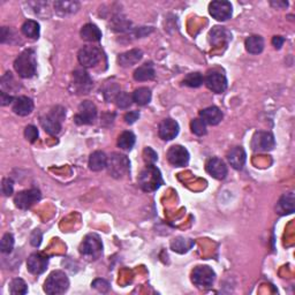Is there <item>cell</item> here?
<instances>
[{
    "label": "cell",
    "mask_w": 295,
    "mask_h": 295,
    "mask_svg": "<svg viewBox=\"0 0 295 295\" xmlns=\"http://www.w3.org/2000/svg\"><path fill=\"white\" fill-rule=\"evenodd\" d=\"M132 96H133V102H135L137 105H141V106L149 104L151 101V91L149 88H145V87H142V88H139V89H136Z\"/></svg>",
    "instance_id": "obj_31"
},
{
    "label": "cell",
    "mask_w": 295,
    "mask_h": 295,
    "mask_svg": "<svg viewBox=\"0 0 295 295\" xmlns=\"http://www.w3.org/2000/svg\"><path fill=\"white\" fill-rule=\"evenodd\" d=\"M25 136L27 141H29L30 143H34V142H36L38 139V129L33 125L27 126L25 129Z\"/></svg>",
    "instance_id": "obj_40"
},
{
    "label": "cell",
    "mask_w": 295,
    "mask_h": 295,
    "mask_svg": "<svg viewBox=\"0 0 295 295\" xmlns=\"http://www.w3.org/2000/svg\"><path fill=\"white\" fill-rule=\"evenodd\" d=\"M210 43L213 45L220 44L223 42H228L231 38V34L226 30L224 27H214L209 34Z\"/></svg>",
    "instance_id": "obj_28"
},
{
    "label": "cell",
    "mask_w": 295,
    "mask_h": 295,
    "mask_svg": "<svg viewBox=\"0 0 295 295\" xmlns=\"http://www.w3.org/2000/svg\"><path fill=\"white\" fill-rule=\"evenodd\" d=\"M206 172L217 180H223L227 175V166L220 158L212 157L206 162Z\"/></svg>",
    "instance_id": "obj_18"
},
{
    "label": "cell",
    "mask_w": 295,
    "mask_h": 295,
    "mask_svg": "<svg viewBox=\"0 0 295 295\" xmlns=\"http://www.w3.org/2000/svg\"><path fill=\"white\" fill-rule=\"evenodd\" d=\"M139 185L147 193L156 191L163 185L162 173L156 166L148 165L139 175Z\"/></svg>",
    "instance_id": "obj_3"
},
{
    "label": "cell",
    "mask_w": 295,
    "mask_h": 295,
    "mask_svg": "<svg viewBox=\"0 0 295 295\" xmlns=\"http://www.w3.org/2000/svg\"><path fill=\"white\" fill-rule=\"evenodd\" d=\"M80 9V4L78 2H56L55 10L61 17L65 15H71L73 13L78 12Z\"/></svg>",
    "instance_id": "obj_27"
},
{
    "label": "cell",
    "mask_w": 295,
    "mask_h": 295,
    "mask_svg": "<svg viewBox=\"0 0 295 295\" xmlns=\"http://www.w3.org/2000/svg\"><path fill=\"white\" fill-rule=\"evenodd\" d=\"M294 194L287 193L282 195L280 201L278 203V210L281 214L286 213H293L294 212Z\"/></svg>",
    "instance_id": "obj_30"
},
{
    "label": "cell",
    "mask_w": 295,
    "mask_h": 295,
    "mask_svg": "<svg viewBox=\"0 0 295 295\" xmlns=\"http://www.w3.org/2000/svg\"><path fill=\"white\" fill-rule=\"evenodd\" d=\"M106 167L109 173L112 175L113 178L120 179L122 177H125L129 172L130 163L129 159L125 155L114 152V154H112V156L107 159Z\"/></svg>",
    "instance_id": "obj_6"
},
{
    "label": "cell",
    "mask_w": 295,
    "mask_h": 295,
    "mask_svg": "<svg viewBox=\"0 0 295 295\" xmlns=\"http://www.w3.org/2000/svg\"><path fill=\"white\" fill-rule=\"evenodd\" d=\"M203 82H204V79H203L201 73H190V74L187 75L185 80H183V83L190 88L201 87Z\"/></svg>",
    "instance_id": "obj_35"
},
{
    "label": "cell",
    "mask_w": 295,
    "mask_h": 295,
    "mask_svg": "<svg viewBox=\"0 0 295 295\" xmlns=\"http://www.w3.org/2000/svg\"><path fill=\"white\" fill-rule=\"evenodd\" d=\"M101 51L96 47H84L79 51L78 59L83 67L90 68L96 66L101 60Z\"/></svg>",
    "instance_id": "obj_14"
},
{
    "label": "cell",
    "mask_w": 295,
    "mask_h": 295,
    "mask_svg": "<svg viewBox=\"0 0 295 295\" xmlns=\"http://www.w3.org/2000/svg\"><path fill=\"white\" fill-rule=\"evenodd\" d=\"M190 128H191V132L197 136H203L206 134V124L202 120L201 118L191 120Z\"/></svg>",
    "instance_id": "obj_37"
},
{
    "label": "cell",
    "mask_w": 295,
    "mask_h": 295,
    "mask_svg": "<svg viewBox=\"0 0 295 295\" xmlns=\"http://www.w3.org/2000/svg\"><path fill=\"white\" fill-rule=\"evenodd\" d=\"M216 279V273L211 267L206 265L196 266L191 273V281L196 285L198 288H210Z\"/></svg>",
    "instance_id": "obj_7"
},
{
    "label": "cell",
    "mask_w": 295,
    "mask_h": 295,
    "mask_svg": "<svg viewBox=\"0 0 295 295\" xmlns=\"http://www.w3.org/2000/svg\"><path fill=\"white\" fill-rule=\"evenodd\" d=\"M244 45H246V50L249 53H251V55H258L264 49V40L263 37L258 35H252L247 38L246 42H244Z\"/></svg>",
    "instance_id": "obj_29"
},
{
    "label": "cell",
    "mask_w": 295,
    "mask_h": 295,
    "mask_svg": "<svg viewBox=\"0 0 295 295\" xmlns=\"http://www.w3.org/2000/svg\"><path fill=\"white\" fill-rule=\"evenodd\" d=\"M81 38L87 42H99L102 40V32L97 26L93 24H88L82 27Z\"/></svg>",
    "instance_id": "obj_25"
},
{
    "label": "cell",
    "mask_w": 295,
    "mask_h": 295,
    "mask_svg": "<svg viewBox=\"0 0 295 295\" xmlns=\"http://www.w3.org/2000/svg\"><path fill=\"white\" fill-rule=\"evenodd\" d=\"M205 84L213 93L221 94L227 88V79L219 72H210L205 78Z\"/></svg>",
    "instance_id": "obj_16"
},
{
    "label": "cell",
    "mask_w": 295,
    "mask_h": 295,
    "mask_svg": "<svg viewBox=\"0 0 295 295\" xmlns=\"http://www.w3.org/2000/svg\"><path fill=\"white\" fill-rule=\"evenodd\" d=\"M167 159L171 165L175 167H183L189 162V152L182 145H173L167 152Z\"/></svg>",
    "instance_id": "obj_13"
},
{
    "label": "cell",
    "mask_w": 295,
    "mask_h": 295,
    "mask_svg": "<svg viewBox=\"0 0 295 295\" xmlns=\"http://www.w3.org/2000/svg\"><path fill=\"white\" fill-rule=\"evenodd\" d=\"M200 117L205 124L216 126L223 120V112L217 106H210L201 111Z\"/></svg>",
    "instance_id": "obj_20"
},
{
    "label": "cell",
    "mask_w": 295,
    "mask_h": 295,
    "mask_svg": "<svg viewBox=\"0 0 295 295\" xmlns=\"http://www.w3.org/2000/svg\"><path fill=\"white\" fill-rule=\"evenodd\" d=\"M41 197H42L41 191L36 188H33V189L24 190L21 191V193H19L17 196L14 197V203L19 209L28 210L29 208H32L35 203L40 201Z\"/></svg>",
    "instance_id": "obj_10"
},
{
    "label": "cell",
    "mask_w": 295,
    "mask_h": 295,
    "mask_svg": "<svg viewBox=\"0 0 295 295\" xmlns=\"http://www.w3.org/2000/svg\"><path fill=\"white\" fill-rule=\"evenodd\" d=\"M72 86L76 94L84 95L89 93L91 88H93V80L86 71L80 68V70H76L73 73Z\"/></svg>",
    "instance_id": "obj_9"
},
{
    "label": "cell",
    "mask_w": 295,
    "mask_h": 295,
    "mask_svg": "<svg viewBox=\"0 0 295 295\" xmlns=\"http://www.w3.org/2000/svg\"><path fill=\"white\" fill-rule=\"evenodd\" d=\"M14 248V236L11 233H6L0 242V249L3 254H11Z\"/></svg>",
    "instance_id": "obj_36"
},
{
    "label": "cell",
    "mask_w": 295,
    "mask_h": 295,
    "mask_svg": "<svg viewBox=\"0 0 295 295\" xmlns=\"http://www.w3.org/2000/svg\"><path fill=\"white\" fill-rule=\"evenodd\" d=\"M114 101L117 103V106L120 107V109H128L132 105L133 96L128 93H119Z\"/></svg>",
    "instance_id": "obj_38"
},
{
    "label": "cell",
    "mask_w": 295,
    "mask_h": 295,
    "mask_svg": "<svg viewBox=\"0 0 295 295\" xmlns=\"http://www.w3.org/2000/svg\"><path fill=\"white\" fill-rule=\"evenodd\" d=\"M120 93V88H119L118 84L111 83L110 86H107L104 90V97L107 102L113 101V99L117 98L118 94Z\"/></svg>",
    "instance_id": "obj_39"
},
{
    "label": "cell",
    "mask_w": 295,
    "mask_h": 295,
    "mask_svg": "<svg viewBox=\"0 0 295 295\" xmlns=\"http://www.w3.org/2000/svg\"><path fill=\"white\" fill-rule=\"evenodd\" d=\"M40 25L34 20L26 21L24 26H22V33H24V35L28 38H32V40H37L40 37Z\"/></svg>",
    "instance_id": "obj_32"
},
{
    "label": "cell",
    "mask_w": 295,
    "mask_h": 295,
    "mask_svg": "<svg viewBox=\"0 0 295 295\" xmlns=\"http://www.w3.org/2000/svg\"><path fill=\"white\" fill-rule=\"evenodd\" d=\"M97 118V107L90 101H84L79 106V113L74 117L78 125H91Z\"/></svg>",
    "instance_id": "obj_8"
},
{
    "label": "cell",
    "mask_w": 295,
    "mask_h": 295,
    "mask_svg": "<svg viewBox=\"0 0 295 295\" xmlns=\"http://www.w3.org/2000/svg\"><path fill=\"white\" fill-rule=\"evenodd\" d=\"M143 57V52L139 49H134L125 53H121L118 57V63L122 67H130L136 65Z\"/></svg>",
    "instance_id": "obj_21"
},
{
    "label": "cell",
    "mask_w": 295,
    "mask_h": 295,
    "mask_svg": "<svg viewBox=\"0 0 295 295\" xmlns=\"http://www.w3.org/2000/svg\"><path fill=\"white\" fill-rule=\"evenodd\" d=\"M70 287V279L63 271H53L44 282V290L49 295L64 294Z\"/></svg>",
    "instance_id": "obj_4"
},
{
    "label": "cell",
    "mask_w": 295,
    "mask_h": 295,
    "mask_svg": "<svg viewBox=\"0 0 295 295\" xmlns=\"http://www.w3.org/2000/svg\"><path fill=\"white\" fill-rule=\"evenodd\" d=\"M107 166V157L103 151H95L90 155L89 167L91 171L99 172Z\"/></svg>",
    "instance_id": "obj_26"
},
{
    "label": "cell",
    "mask_w": 295,
    "mask_h": 295,
    "mask_svg": "<svg viewBox=\"0 0 295 295\" xmlns=\"http://www.w3.org/2000/svg\"><path fill=\"white\" fill-rule=\"evenodd\" d=\"M156 72L154 68V65L151 63H147L144 65H142L137 70L134 72V79L136 81H149V80H152L155 78Z\"/></svg>",
    "instance_id": "obj_24"
},
{
    "label": "cell",
    "mask_w": 295,
    "mask_h": 295,
    "mask_svg": "<svg viewBox=\"0 0 295 295\" xmlns=\"http://www.w3.org/2000/svg\"><path fill=\"white\" fill-rule=\"evenodd\" d=\"M80 254L89 260H96L103 254V243L97 234H88L80 246Z\"/></svg>",
    "instance_id": "obj_5"
},
{
    "label": "cell",
    "mask_w": 295,
    "mask_h": 295,
    "mask_svg": "<svg viewBox=\"0 0 295 295\" xmlns=\"http://www.w3.org/2000/svg\"><path fill=\"white\" fill-rule=\"evenodd\" d=\"M15 71L21 78L30 79L36 74L37 61L34 50H26L14 61Z\"/></svg>",
    "instance_id": "obj_1"
},
{
    "label": "cell",
    "mask_w": 295,
    "mask_h": 295,
    "mask_svg": "<svg viewBox=\"0 0 295 295\" xmlns=\"http://www.w3.org/2000/svg\"><path fill=\"white\" fill-rule=\"evenodd\" d=\"M91 286L94 287V288L98 289L99 292H107L110 288V283L107 282L106 280H104V279H96V280L91 283Z\"/></svg>",
    "instance_id": "obj_43"
},
{
    "label": "cell",
    "mask_w": 295,
    "mask_h": 295,
    "mask_svg": "<svg viewBox=\"0 0 295 295\" xmlns=\"http://www.w3.org/2000/svg\"><path fill=\"white\" fill-rule=\"evenodd\" d=\"M42 232L40 229H35V231L33 232L32 236H30V243L33 244L34 247H40L41 243H42Z\"/></svg>",
    "instance_id": "obj_44"
},
{
    "label": "cell",
    "mask_w": 295,
    "mask_h": 295,
    "mask_svg": "<svg viewBox=\"0 0 295 295\" xmlns=\"http://www.w3.org/2000/svg\"><path fill=\"white\" fill-rule=\"evenodd\" d=\"M49 265V257L41 252H34L28 257L27 260V266L30 273L33 274H42L47 271Z\"/></svg>",
    "instance_id": "obj_15"
},
{
    "label": "cell",
    "mask_w": 295,
    "mask_h": 295,
    "mask_svg": "<svg viewBox=\"0 0 295 295\" xmlns=\"http://www.w3.org/2000/svg\"><path fill=\"white\" fill-rule=\"evenodd\" d=\"M14 185L13 181L11 179H4L2 183V191L5 196H11L13 194Z\"/></svg>",
    "instance_id": "obj_41"
},
{
    "label": "cell",
    "mask_w": 295,
    "mask_h": 295,
    "mask_svg": "<svg viewBox=\"0 0 295 295\" xmlns=\"http://www.w3.org/2000/svg\"><path fill=\"white\" fill-rule=\"evenodd\" d=\"M143 156H144L145 163L151 164V165L155 162H157V159H158V156H157L156 152L152 150L151 148H145L144 151H143Z\"/></svg>",
    "instance_id": "obj_42"
},
{
    "label": "cell",
    "mask_w": 295,
    "mask_h": 295,
    "mask_svg": "<svg viewBox=\"0 0 295 295\" xmlns=\"http://www.w3.org/2000/svg\"><path fill=\"white\" fill-rule=\"evenodd\" d=\"M134 144H135V135L132 132H124L119 136V148L124 149V150H132Z\"/></svg>",
    "instance_id": "obj_33"
},
{
    "label": "cell",
    "mask_w": 295,
    "mask_h": 295,
    "mask_svg": "<svg viewBox=\"0 0 295 295\" xmlns=\"http://www.w3.org/2000/svg\"><path fill=\"white\" fill-rule=\"evenodd\" d=\"M274 137L269 132H258L252 136L251 148L254 151L265 152L271 151L274 148Z\"/></svg>",
    "instance_id": "obj_11"
},
{
    "label": "cell",
    "mask_w": 295,
    "mask_h": 295,
    "mask_svg": "<svg viewBox=\"0 0 295 295\" xmlns=\"http://www.w3.org/2000/svg\"><path fill=\"white\" fill-rule=\"evenodd\" d=\"M194 240L189 239V237H183V236H178L175 239L172 240L171 242V248L172 250L178 252V254H186L188 252L191 248L194 247Z\"/></svg>",
    "instance_id": "obj_23"
},
{
    "label": "cell",
    "mask_w": 295,
    "mask_h": 295,
    "mask_svg": "<svg viewBox=\"0 0 295 295\" xmlns=\"http://www.w3.org/2000/svg\"><path fill=\"white\" fill-rule=\"evenodd\" d=\"M66 117V110L63 106H56L47 116L41 118V125L50 135H58L61 132V124Z\"/></svg>",
    "instance_id": "obj_2"
},
{
    "label": "cell",
    "mask_w": 295,
    "mask_h": 295,
    "mask_svg": "<svg viewBox=\"0 0 295 295\" xmlns=\"http://www.w3.org/2000/svg\"><path fill=\"white\" fill-rule=\"evenodd\" d=\"M10 292L13 295H24L28 292V286H27L25 280L20 278L13 279L10 283Z\"/></svg>",
    "instance_id": "obj_34"
},
{
    "label": "cell",
    "mask_w": 295,
    "mask_h": 295,
    "mask_svg": "<svg viewBox=\"0 0 295 295\" xmlns=\"http://www.w3.org/2000/svg\"><path fill=\"white\" fill-rule=\"evenodd\" d=\"M140 118V112L139 111H132V112H128L125 114V121L126 124L133 125L134 122H136L137 119Z\"/></svg>",
    "instance_id": "obj_45"
},
{
    "label": "cell",
    "mask_w": 295,
    "mask_h": 295,
    "mask_svg": "<svg viewBox=\"0 0 295 295\" xmlns=\"http://www.w3.org/2000/svg\"><path fill=\"white\" fill-rule=\"evenodd\" d=\"M283 42H285V40H283V37L281 36H274L273 38H272V45H273L277 50L281 49Z\"/></svg>",
    "instance_id": "obj_47"
},
{
    "label": "cell",
    "mask_w": 295,
    "mask_h": 295,
    "mask_svg": "<svg viewBox=\"0 0 295 295\" xmlns=\"http://www.w3.org/2000/svg\"><path fill=\"white\" fill-rule=\"evenodd\" d=\"M232 4L226 0H217L209 5V12L217 21H226L231 19L233 13Z\"/></svg>",
    "instance_id": "obj_12"
},
{
    "label": "cell",
    "mask_w": 295,
    "mask_h": 295,
    "mask_svg": "<svg viewBox=\"0 0 295 295\" xmlns=\"http://www.w3.org/2000/svg\"><path fill=\"white\" fill-rule=\"evenodd\" d=\"M227 159L233 168H235V170H241V168L244 166V164H246V151L241 147L233 148L232 150L228 152Z\"/></svg>",
    "instance_id": "obj_22"
},
{
    "label": "cell",
    "mask_w": 295,
    "mask_h": 295,
    "mask_svg": "<svg viewBox=\"0 0 295 295\" xmlns=\"http://www.w3.org/2000/svg\"><path fill=\"white\" fill-rule=\"evenodd\" d=\"M34 110V102L27 96H20V97L14 98L13 102V111L15 114L21 117L29 116Z\"/></svg>",
    "instance_id": "obj_19"
},
{
    "label": "cell",
    "mask_w": 295,
    "mask_h": 295,
    "mask_svg": "<svg viewBox=\"0 0 295 295\" xmlns=\"http://www.w3.org/2000/svg\"><path fill=\"white\" fill-rule=\"evenodd\" d=\"M14 102V97L13 96H10V94L5 93V91H3L2 94H0V104L3 106H6L11 104V103Z\"/></svg>",
    "instance_id": "obj_46"
},
{
    "label": "cell",
    "mask_w": 295,
    "mask_h": 295,
    "mask_svg": "<svg viewBox=\"0 0 295 295\" xmlns=\"http://www.w3.org/2000/svg\"><path fill=\"white\" fill-rule=\"evenodd\" d=\"M179 124L173 119H164L159 124L158 134L164 141H171L175 139L179 134Z\"/></svg>",
    "instance_id": "obj_17"
}]
</instances>
